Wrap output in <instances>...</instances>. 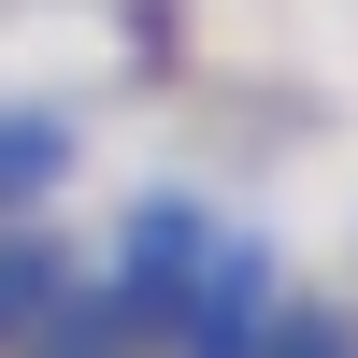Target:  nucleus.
Wrapping results in <instances>:
<instances>
[{"instance_id": "obj_1", "label": "nucleus", "mask_w": 358, "mask_h": 358, "mask_svg": "<svg viewBox=\"0 0 358 358\" xmlns=\"http://www.w3.org/2000/svg\"><path fill=\"white\" fill-rule=\"evenodd\" d=\"M201 244H215V229L187 215V201H143L129 215V258H115V301H143L172 330V301H187V273H201Z\"/></svg>"}, {"instance_id": "obj_2", "label": "nucleus", "mask_w": 358, "mask_h": 358, "mask_svg": "<svg viewBox=\"0 0 358 358\" xmlns=\"http://www.w3.org/2000/svg\"><path fill=\"white\" fill-rule=\"evenodd\" d=\"M57 301H72V273H57V244H43V229H0V358H15L29 330H43Z\"/></svg>"}, {"instance_id": "obj_3", "label": "nucleus", "mask_w": 358, "mask_h": 358, "mask_svg": "<svg viewBox=\"0 0 358 358\" xmlns=\"http://www.w3.org/2000/svg\"><path fill=\"white\" fill-rule=\"evenodd\" d=\"M129 344H158V315H143V301H57L15 358H129Z\"/></svg>"}, {"instance_id": "obj_4", "label": "nucleus", "mask_w": 358, "mask_h": 358, "mask_svg": "<svg viewBox=\"0 0 358 358\" xmlns=\"http://www.w3.org/2000/svg\"><path fill=\"white\" fill-rule=\"evenodd\" d=\"M57 172H72V129H57V115H0V229H15Z\"/></svg>"}]
</instances>
